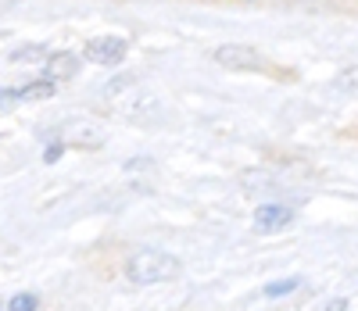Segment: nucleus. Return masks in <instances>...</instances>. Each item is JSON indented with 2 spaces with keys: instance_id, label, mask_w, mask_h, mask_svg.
<instances>
[{
  "instance_id": "obj_1",
  "label": "nucleus",
  "mask_w": 358,
  "mask_h": 311,
  "mask_svg": "<svg viewBox=\"0 0 358 311\" xmlns=\"http://www.w3.org/2000/svg\"><path fill=\"white\" fill-rule=\"evenodd\" d=\"M179 258L176 254H165V251H155V247H143V251L129 254L126 261V275L129 283L136 287H155V283H169V279L179 275Z\"/></svg>"
},
{
  "instance_id": "obj_2",
  "label": "nucleus",
  "mask_w": 358,
  "mask_h": 311,
  "mask_svg": "<svg viewBox=\"0 0 358 311\" xmlns=\"http://www.w3.org/2000/svg\"><path fill=\"white\" fill-rule=\"evenodd\" d=\"M57 143L79 147V150H97V147H104V129L90 118H69L57 129Z\"/></svg>"
},
{
  "instance_id": "obj_3",
  "label": "nucleus",
  "mask_w": 358,
  "mask_h": 311,
  "mask_svg": "<svg viewBox=\"0 0 358 311\" xmlns=\"http://www.w3.org/2000/svg\"><path fill=\"white\" fill-rule=\"evenodd\" d=\"M215 61L222 68H233V72H265V57L248 47V43H226L215 50Z\"/></svg>"
},
{
  "instance_id": "obj_4",
  "label": "nucleus",
  "mask_w": 358,
  "mask_h": 311,
  "mask_svg": "<svg viewBox=\"0 0 358 311\" xmlns=\"http://www.w3.org/2000/svg\"><path fill=\"white\" fill-rule=\"evenodd\" d=\"M126 50H129V43H126L122 36H97V40L86 43V57L97 61V65H108V68L122 65Z\"/></svg>"
},
{
  "instance_id": "obj_5",
  "label": "nucleus",
  "mask_w": 358,
  "mask_h": 311,
  "mask_svg": "<svg viewBox=\"0 0 358 311\" xmlns=\"http://www.w3.org/2000/svg\"><path fill=\"white\" fill-rule=\"evenodd\" d=\"M294 222V211L287 204H262L255 211V229L258 233H280Z\"/></svg>"
},
{
  "instance_id": "obj_6",
  "label": "nucleus",
  "mask_w": 358,
  "mask_h": 311,
  "mask_svg": "<svg viewBox=\"0 0 358 311\" xmlns=\"http://www.w3.org/2000/svg\"><path fill=\"white\" fill-rule=\"evenodd\" d=\"M76 72H79V57L69 54V50L50 54V57H47V65H43V75H47L50 82H65V79H72Z\"/></svg>"
},
{
  "instance_id": "obj_7",
  "label": "nucleus",
  "mask_w": 358,
  "mask_h": 311,
  "mask_svg": "<svg viewBox=\"0 0 358 311\" xmlns=\"http://www.w3.org/2000/svg\"><path fill=\"white\" fill-rule=\"evenodd\" d=\"M47 57H50V54H47L43 47H22V50H15V54H11L15 65H18V61H29V65H40V68L47 65Z\"/></svg>"
},
{
  "instance_id": "obj_8",
  "label": "nucleus",
  "mask_w": 358,
  "mask_h": 311,
  "mask_svg": "<svg viewBox=\"0 0 358 311\" xmlns=\"http://www.w3.org/2000/svg\"><path fill=\"white\" fill-rule=\"evenodd\" d=\"M36 308H40L36 294H15V297L8 301V308H4V311H36Z\"/></svg>"
},
{
  "instance_id": "obj_9",
  "label": "nucleus",
  "mask_w": 358,
  "mask_h": 311,
  "mask_svg": "<svg viewBox=\"0 0 358 311\" xmlns=\"http://www.w3.org/2000/svg\"><path fill=\"white\" fill-rule=\"evenodd\" d=\"M297 287H301V279H280V283L265 287V297H283V294H294Z\"/></svg>"
},
{
  "instance_id": "obj_10",
  "label": "nucleus",
  "mask_w": 358,
  "mask_h": 311,
  "mask_svg": "<svg viewBox=\"0 0 358 311\" xmlns=\"http://www.w3.org/2000/svg\"><path fill=\"white\" fill-rule=\"evenodd\" d=\"M15 104H22L18 89H15V86H0V115H4V111H11Z\"/></svg>"
},
{
  "instance_id": "obj_11",
  "label": "nucleus",
  "mask_w": 358,
  "mask_h": 311,
  "mask_svg": "<svg viewBox=\"0 0 358 311\" xmlns=\"http://www.w3.org/2000/svg\"><path fill=\"white\" fill-rule=\"evenodd\" d=\"M337 86H341V89H358V68H351L348 75H341Z\"/></svg>"
},
{
  "instance_id": "obj_12",
  "label": "nucleus",
  "mask_w": 358,
  "mask_h": 311,
  "mask_svg": "<svg viewBox=\"0 0 358 311\" xmlns=\"http://www.w3.org/2000/svg\"><path fill=\"white\" fill-rule=\"evenodd\" d=\"M62 150H65V143H50V147L43 150V161H47V165H54L57 158H62Z\"/></svg>"
},
{
  "instance_id": "obj_13",
  "label": "nucleus",
  "mask_w": 358,
  "mask_h": 311,
  "mask_svg": "<svg viewBox=\"0 0 358 311\" xmlns=\"http://www.w3.org/2000/svg\"><path fill=\"white\" fill-rule=\"evenodd\" d=\"M344 308H348V301H344V297H337V301H330V304H326L322 311H344Z\"/></svg>"
},
{
  "instance_id": "obj_14",
  "label": "nucleus",
  "mask_w": 358,
  "mask_h": 311,
  "mask_svg": "<svg viewBox=\"0 0 358 311\" xmlns=\"http://www.w3.org/2000/svg\"><path fill=\"white\" fill-rule=\"evenodd\" d=\"M0 311H4V304H0Z\"/></svg>"
}]
</instances>
